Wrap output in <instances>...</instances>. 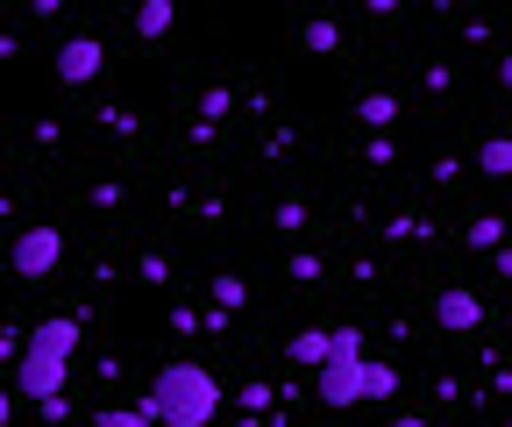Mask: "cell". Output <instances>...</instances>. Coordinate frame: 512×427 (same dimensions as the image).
<instances>
[{
	"label": "cell",
	"instance_id": "6da1fadb",
	"mask_svg": "<svg viewBox=\"0 0 512 427\" xmlns=\"http://www.w3.org/2000/svg\"><path fill=\"white\" fill-rule=\"evenodd\" d=\"M143 413L157 427H214L221 378L207 371V363H164V371L150 378V392H143Z\"/></svg>",
	"mask_w": 512,
	"mask_h": 427
},
{
	"label": "cell",
	"instance_id": "7a4b0ae2",
	"mask_svg": "<svg viewBox=\"0 0 512 427\" xmlns=\"http://www.w3.org/2000/svg\"><path fill=\"white\" fill-rule=\"evenodd\" d=\"M72 349H79V321H36L29 328V349L15 356V385H22V399H36V406H50V399H64V378H72Z\"/></svg>",
	"mask_w": 512,
	"mask_h": 427
},
{
	"label": "cell",
	"instance_id": "3957f363",
	"mask_svg": "<svg viewBox=\"0 0 512 427\" xmlns=\"http://www.w3.org/2000/svg\"><path fill=\"white\" fill-rule=\"evenodd\" d=\"M363 363H370V356H363V328H335V356L313 371V399L335 406V413L356 406V399H363Z\"/></svg>",
	"mask_w": 512,
	"mask_h": 427
},
{
	"label": "cell",
	"instance_id": "277c9868",
	"mask_svg": "<svg viewBox=\"0 0 512 427\" xmlns=\"http://www.w3.org/2000/svg\"><path fill=\"white\" fill-rule=\"evenodd\" d=\"M64 264V228H50V221H29L22 235H15V271L36 285V278H50Z\"/></svg>",
	"mask_w": 512,
	"mask_h": 427
},
{
	"label": "cell",
	"instance_id": "5b68a950",
	"mask_svg": "<svg viewBox=\"0 0 512 427\" xmlns=\"http://www.w3.org/2000/svg\"><path fill=\"white\" fill-rule=\"evenodd\" d=\"M100 65H107L100 36H64V43H57V79H64V86H86V79H100Z\"/></svg>",
	"mask_w": 512,
	"mask_h": 427
},
{
	"label": "cell",
	"instance_id": "8992f818",
	"mask_svg": "<svg viewBox=\"0 0 512 427\" xmlns=\"http://www.w3.org/2000/svg\"><path fill=\"white\" fill-rule=\"evenodd\" d=\"M434 321H441L448 335H477V328H484V299H477L470 285H448V292L434 299Z\"/></svg>",
	"mask_w": 512,
	"mask_h": 427
},
{
	"label": "cell",
	"instance_id": "52a82bcc",
	"mask_svg": "<svg viewBox=\"0 0 512 427\" xmlns=\"http://www.w3.org/2000/svg\"><path fill=\"white\" fill-rule=\"evenodd\" d=\"M285 356L299 363V371H320V363L335 356V328H299V335L285 342Z\"/></svg>",
	"mask_w": 512,
	"mask_h": 427
},
{
	"label": "cell",
	"instance_id": "ba28073f",
	"mask_svg": "<svg viewBox=\"0 0 512 427\" xmlns=\"http://www.w3.org/2000/svg\"><path fill=\"white\" fill-rule=\"evenodd\" d=\"M171 22H178V8H171V0H143V8H136V36H143V43L171 36Z\"/></svg>",
	"mask_w": 512,
	"mask_h": 427
},
{
	"label": "cell",
	"instance_id": "9c48e42d",
	"mask_svg": "<svg viewBox=\"0 0 512 427\" xmlns=\"http://www.w3.org/2000/svg\"><path fill=\"white\" fill-rule=\"evenodd\" d=\"M477 171L484 178H512V136H484L477 143Z\"/></svg>",
	"mask_w": 512,
	"mask_h": 427
},
{
	"label": "cell",
	"instance_id": "30bf717a",
	"mask_svg": "<svg viewBox=\"0 0 512 427\" xmlns=\"http://www.w3.org/2000/svg\"><path fill=\"white\" fill-rule=\"evenodd\" d=\"M356 114H363V129H377V136H384V129L399 121V100H392V93H363V100H356Z\"/></svg>",
	"mask_w": 512,
	"mask_h": 427
},
{
	"label": "cell",
	"instance_id": "8fae6325",
	"mask_svg": "<svg viewBox=\"0 0 512 427\" xmlns=\"http://www.w3.org/2000/svg\"><path fill=\"white\" fill-rule=\"evenodd\" d=\"M399 392V371L392 363H363V399H392Z\"/></svg>",
	"mask_w": 512,
	"mask_h": 427
},
{
	"label": "cell",
	"instance_id": "7c38bea8",
	"mask_svg": "<svg viewBox=\"0 0 512 427\" xmlns=\"http://www.w3.org/2000/svg\"><path fill=\"white\" fill-rule=\"evenodd\" d=\"M93 427H157V420H150L143 406H100V413H93Z\"/></svg>",
	"mask_w": 512,
	"mask_h": 427
},
{
	"label": "cell",
	"instance_id": "4fadbf2b",
	"mask_svg": "<svg viewBox=\"0 0 512 427\" xmlns=\"http://www.w3.org/2000/svg\"><path fill=\"white\" fill-rule=\"evenodd\" d=\"M299 43H306L313 57H328V50H342V29H335V22H306V36H299Z\"/></svg>",
	"mask_w": 512,
	"mask_h": 427
},
{
	"label": "cell",
	"instance_id": "5bb4252c",
	"mask_svg": "<svg viewBox=\"0 0 512 427\" xmlns=\"http://www.w3.org/2000/svg\"><path fill=\"white\" fill-rule=\"evenodd\" d=\"M242 299H249V285L221 271V278H214V307H221V314H235V307H242Z\"/></svg>",
	"mask_w": 512,
	"mask_h": 427
},
{
	"label": "cell",
	"instance_id": "9a60e30c",
	"mask_svg": "<svg viewBox=\"0 0 512 427\" xmlns=\"http://www.w3.org/2000/svg\"><path fill=\"white\" fill-rule=\"evenodd\" d=\"M470 242H477V250H498V242H505V221H498V214H477V221H470Z\"/></svg>",
	"mask_w": 512,
	"mask_h": 427
},
{
	"label": "cell",
	"instance_id": "2e32d148",
	"mask_svg": "<svg viewBox=\"0 0 512 427\" xmlns=\"http://www.w3.org/2000/svg\"><path fill=\"white\" fill-rule=\"evenodd\" d=\"M228 107H235V93H228V86H207V100H200V114H207V121H221Z\"/></svg>",
	"mask_w": 512,
	"mask_h": 427
},
{
	"label": "cell",
	"instance_id": "e0dca14e",
	"mask_svg": "<svg viewBox=\"0 0 512 427\" xmlns=\"http://www.w3.org/2000/svg\"><path fill=\"white\" fill-rule=\"evenodd\" d=\"M271 221H278V228H306V207H299V200H278V214H271Z\"/></svg>",
	"mask_w": 512,
	"mask_h": 427
},
{
	"label": "cell",
	"instance_id": "ac0fdd59",
	"mask_svg": "<svg viewBox=\"0 0 512 427\" xmlns=\"http://www.w3.org/2000/svg\"><path fill=\"white\" fill-rule=\"evenodd\" d=\"M285 271H292V278H299V285H313V278H320V257H306V250H299V257H292V264H285Z\"/></svg>",
	"mask_w": 512,
	"mask_h": 427
},
{
	"label": "cell",
	"instance_id": "d6986e66",
	"mask_svg": "<svg viewBox=\"0 0 512 427\" xmlns=\"http://www.w3.org/2000/svg\"><path fill=\"white\" fill-rule=\"evenodd\" d=\"M242 406H249V420H256V413H264V406H271V392H264V385H256V378H249V385H242Z\"/></svg>",
	"mask_w": 512,
	"mask_h": 427
},
{
	"label": "cell",
	"instance_id": "ffe728a7",
	"mask_svg": "<svg viewBox=\"0 0 512 427\" xmlns=\"http://www.w3.org/2000/svg\"><path fill=\"white\" fill-rule=\"evenodd\" d=\"M15 420V392H0V427H8Z\"/></svg>",
	"mask_w": 512,
	"mask_h": 427
},
{
	"label": "cell",
	"instance_id": "44dd1931",
	"mask_svg": "<svg viewBox=\"0 0 512 427\" xmlns=\"http://www.w3.org/2000/svg\"><path fill=\"white\" fill-rule=\"evenodd\" d=\"M498 79H505V86H512V50H505V57H498Z\"/></svg>",
	"mask_w": 512,
	"mask_h": 427
},
{
	"label": "cell",
	"instance_id": "7402d4cb",
	"mask_svg": "<svg viewBox=\"0 0 512 427\" xmlns=\"http://www.w3.org/2000/svg\"><path fill=\"white\" fill-rule=\"evenodd\" d=\"M392 427H427V420H420V413H399V420H392Z\"/></svg>",
	"mask_w": 512,
	"mask_h": 427
},
{
	"label": "cell",
	"instance_id": "603a6c76",
	"mask_svg": "<svg viewBox=\"0 0 512 427\" xmlns=\"http://www.w3.org/2000/svg\"><path fill=\"white\" fill-rule=\"evenodd\" d=\"M505 427H512V420H505Z\"/></svg>",
	"mask_w": 512,
	"mask_h": 427
}]
</instances>
